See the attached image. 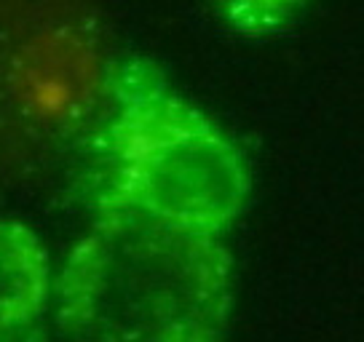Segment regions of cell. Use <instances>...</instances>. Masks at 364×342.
<instances>
[{"label": "cell", "instance_id": "1", "mask_svg": "<svg viewBox=\"0 0 364 342\" xmlns=\"http://www.w3.org/2000/svg\"><path fill=\"white\" fill-rule=\"evenodd\" d=\"M228 275L217 233L113 209L73 251L62 294L89 342H220Z\"/></svg>", "mask_w": 364, "mask_h": 342}, {"label": "cell", "instance_id": "3", "mask_svg": "<svg viewBox=\"0 0 364 342\" xmlns=\"http://www.w3.org/2000/svg\"><path fill=\"white\" fill-rule=\"evenodd\" d=\"M115 67L89 0H0V184L89 142Z\"/></svg>", "mask_w": 364, "mask_h": 342}, {"label": "cell", "instance_id": "4", "mask_svg": "<svg viewBox=\"0 0 364 342\" xmlns=\"http://www.w3.org/2000/svg\"><path fill=\"white\" fill-rule=\"evenodd\" d=\"M217 13L241 33H273L284 27L308 0H212Z\"/></svg>", "mask_w": 364, "mask_h": 342}, {"label": "cell", "instance_id": "2", "mask_svg": "<svg viewBox=\"0 0 364 342\" xmlns=\"http://www.w3.org/2000/svg\"><path fill=\"white\" fill-rule=\"evenodd\" d=\"M91 142L102 171V211L132 209L220 233L247 193L233 145L139 65L115 67L110 107Z\"/></svg>", "mask_w": 364, "mask_h": 342}]
</instances>
